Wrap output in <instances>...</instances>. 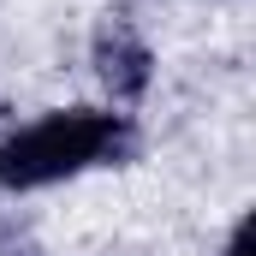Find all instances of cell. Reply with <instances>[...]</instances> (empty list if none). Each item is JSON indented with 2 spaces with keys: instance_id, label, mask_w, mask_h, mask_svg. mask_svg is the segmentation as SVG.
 <instances>
[{
  "instance_id": "obj_4",
  "label": "cell",
  "mask_w": 256,
  "mask_h": 256,
  "mask_svg": "<svg viewBox=\"0 0 256 256\" xmlns=\"http://www.w3.org/2000/svg\"><path fill=\"white\" fill-rule=\"evenodd\" d=\"M226 256H250V226H238V232H232V250Z\"/></svg>"
},
{
  "instance_id": "obj_2",
  "label": "cell",
  "mask_w": 256,
  "mask_h": 256,
  "mask_svg": "<svg viewBox=\"0 0 256 256\" xmlns=\"http://www.w3.org/2000/svg\"><path fill=\"white\" fill-rule=\"evenodd\" d=\"M96 72L114 96H143L149 90V48L131 36V30H108L96 42Z\"/></svg>"
},
{
  "instance_id": "obj_1",
  "label": "cell",
  "mask_w": 256,
  "mask_h": 256,
  "mask_svg": "<svg viewBox=\"0 0 256 256\" xmlns=\"http://www.w3.org/2000/svg\"><path fill=\"white\" fill-rule=\"evenodd\" d=\"M131 149V126L120 114H54L30 131H12L0 137V185L12 191H36V185H54V179H72L78 167L90 161H120Z\"/></svg>"
},
{
  "instance_id": "obj_3",
  "label": "cell",
  "mask_w": 256,
  "mask_h": 256,
  "mask_svg": "<svg viewBox=\"0 0 256 256\" xmlns=\"http://www.w3.org/2000/svg\"><path fill=\"white\" fill-rule=\"evenodd\" d=\"M0 256H42V250H36V238H30V232L0 226Z\"/></svg>"
}]
</instances>
